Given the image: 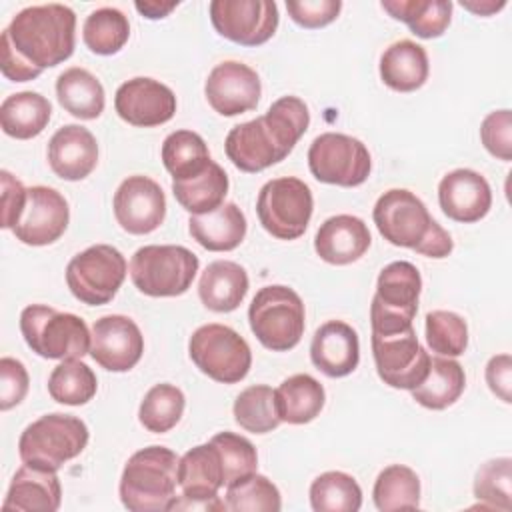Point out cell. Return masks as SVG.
<instances>
[{
	"label": "cell",
	"mask_w": 512,
	"mask_h": 512,
	"mask_svg": "<svg viewBox=\"0 0 512 512\" xmlns=\"http://www.w3.org/2000/svg\"><path fill=\"white\" fill-rule=\"evenodd\" d=\"M224 504L232 512H278L282 508L278 488L272 480L256 472L228 484Z\"/></svg>",
	"instance_id": "obj_43"
},
{
	"label": "cell",
	"mask_w": 512,
	"mask_h": 512,
	"mask_svg": "<svg viewBox=\"0 0 512 512\" xmlns=\"http://www.w3.org/2000/svg\"><path fill=\"white\" fill-rule=\"evenodd\" d=\"M246 270L232 260H216L206 266L198 282V296L212 312L236 310L248 292Z\"/></svg>",
	"instance_id": "obj_28"
},
{
	"label": "cell",
	"mask_w": 512,
	"mask_h": 512,
	"mask_svg": "<svg viewBox=\"0 0 512 512\" xmlns=\"http://www.w3.org/2000/svg\"><path fill=\"white\" fill-rule=\"evenodd\" d=\"M426 342L440 356H460L468 346L466 320L450 310H434L426 314Z\"/></svg>",
	"instance_id": "obj_45"
},
{
	"label": "cell",
	"mask_w": 512,
	"mask_h": 512,
	"mask_svg": "<svg viewBox=\"0 0 512 512\" xmlns=\"http://www.w3.org/2000/svg\"><path fill=\"white\" fill-rule=\"evenodd\" d=\"M144 352V336L138 324L122 314L102 316L92 326L90 356L108 372H128Z\"/></svg>",
	"instance_id": "obj_18"
},
{
	"label": "cell",
	"mask_w": 512,
	"mask_h": 512,
	"mask_svg": "<svg viewBox=\"0 0 512 512\" xmlns=\"http://www.w3.org/2000/svg\"><path fill=\"white\" fill-rule=\"evenodd\" d=\"M180 458L166 446L134 452L120 478V500L130 512L172 510L178 486Z\"/></svg>",
	"instance_id": "obj_4"
},
{
	"label": "cell",
	"mask_w": 512,
	"mask_h": 512,
	"mask_svg": "<svg viewBox=\"0 0 512 512\" xmlns=\"http://www.w3.org/2000/svg\"><path fill=\"white\" fill-rule=\"evenodd\" d=\"M114 218L128 234H150L166 216V196L160 184L148 176L134 174L122 180L114 192Z\"/></svg>",
	"instance_id": "obj_17"
},
{
	"label": "cell",
	"mask_w": 512,
	"mask_h": 512,
	"mask_svg": "<svg viewBox=\"0 0 512 512\" xmlns=\"http://www.w3.org/2000/svg\"><path fill=\"white\" fill-rule=\"evenodd\" d=\"M88 438V426L78 416L52 412L24 428L18 454L24 464L56 472L86 448Z\"/></svg>",
	"instance_id": "obj_6"
},
{
	"label": "cell",
	"mask_w": 512,
	"mask_h": 512,
	"mask_svg": "<svg viewBox=\"0 0 512 512\" xmlns=\"http://www.w3.org/2000/svg\"><path fill=\"white\" fill-rule=\"evenodd\" d=\"M466 374L464 368L452 358H430V368L420 386L412 392V398L428 410H444L452 406L464 392Z\"/></svg>",
	"instance_id": "obj_33"
},
{
	"label": "cell",
	"mask_w": 512,
	"mask_h": 512,
	"mask_svg": "<svg viewBox=\"0 0 512 512\" xmlns=\"http://www.w3.org/2000/svg\"><path fill=\"white\" fill-rule=\"evenodd\" d=\"M0 186H2V216H0V226L2 228H14L22 216L24 204H26V192L28 188H24V184L14 178L8 170L0 172Z\"/></svg>",
	"instance_id": "obj_50"
},
{
	"label": "cell",
	"mask_w": 512,
	"mask_h": 512,
	"mask_svg": "<svg viewBox=\"0 0 512 512\" xmlns=\"http://www.w3.org/2000/svg\"><path fill=\"white\" fill-rule=\"evenodd\" d=\"M70 208L66 198L48 186H32L18 224L12 228L16 240L28 246H48L68 228Z\"/></svg>",
	"instance_id": "obj_19"
},
{
	"label": "cell",
	"mask_w": 512,
	"mask_h": 512,
	"mask_svg": "<svg viewBox=\"0 0 512 512\" xmlns=\"http://www.w3.org/2000/svg\"><path fill=\"white\" fill-rule=\"evenodd\" d=\"M466 10L478 14V16H490L506 6V0H462L460 2Z\"/></svg>",
	"instance_id": "obj_53"
},
{
	"label": "cell",
	"mask_w": 512,
	"mask_h": 512,
	"mask_svg": "<svg viewBox=\"0 0 512 512\" xmlns=\"http://www.w3.org/2000/svg\"><path fill=\"white\" fill-rule=\"evenodd\" d=\"M172 192L178 204L190 214H208L224 204L228 194V176L214 160L204 172L186 180H172Z\"/></svg>",
	"instance_id": "obj_34"
},
{
	"label": "cell",
	"mask_w": 512,
	"mask_h": 512,
	"mask_svg": "<svg viewBox=\"0 0 512 512\" xmlns=\"http://www.w3.org/2000/svg\"><path fill=\"white\" fill-rule=\"evenodd\" d=\"M370 230L358 216L338 214L324 220L314 236L316 254L334 266L360 260L370 248Z\"/></svg>",
	"instance_id": "obj_25"
},
{
	"label": "cell",
	"mask_w": 512,
	"mask_h": 512,
	"mask_svg": "<svg viewBox=\"0 0 512 512\" xmlns=\"http://www.w3.org/2000/svg\"><path fill=\"white\" fill-rule=\"evenodd\" d=\"M52 104L46 96L24 90L4 98L0 106V126L4 134L16 140H30L48 126Z\"/></svg>",
	"instance_id": "obj_30"
},
{
	"label": "cell",
	"mask_w": 512,
	"mask_h": 512,
	"mask_svg": "<svg viewBox=\"0 0 512 512\" xmlns=\"http://www.w3.org/2000/svg\"><path fill=\"white\" fill-rule=\"evenodd\" d=\"M234 420L240 428L252 434H266L282 422L276 410L274 390L266 384L244 388L234 400Z\"/></svg>",
	"instance_id": "obj_41"
},
{
	"label": "cell",
	"mask_w": 512,
	"mask_h": 512,
	"mask_svg": "<svg viewBox=\"0 0 512 512\" xmlns=\"http://www.w3.org/2000/svg\"><path fill=\"white\" fill-rule=\"evenodd\" d=\"M82 38L90 52L112 56L120 52L130 38L128 18L118 8H98L84 20Z\"/></svg>",
	"instance_id": "obj_40"
},
{
	"label": "cell",
	"mask_w": 512,
	"mask_h": 512,
	"mask_svg": "<svg viewBox=\"0 0 512 512\" xmlns=\"http://www.w3.org/2000/svg\"><path fill=\"white\" fill-rule=\"evenodd\" d=\"M372 356L384 384L398 390L420 386L430 368V354L420 346L414 328L396 334H372Z\"/></svg>",
	"instance_id": "obj_14"
},
{
	"label": "cell",
	"mask_w": 512,
	"mask_h": 512,
	"mask_svg": "<svg viewBox=\"0 0 512 512\" xmlns=\"http://www.w3.org/2000/svg\"><path fill=\"white\" fill-rule=\"evenodd\" d=\"M314 198L306 182L294 176L268 180L256 200L262 228L280 240L300 238L312 218Z\"/></svg>",
	"instance_id": "obj_10"
},
{
	"label": "cell",
	"mask_w": 512,
	"mask_h": 512,
	"mask_svg": "<svg viewBox=\"0 0 512 512\" xmlns=\"http://www.w3.org/2000/svg\"><path fill=\"white\" fill-rule=\"evenodd\" d=\"M60 502L62 488L56 472L24 464L12 476L2 508L16 512H54L60 508Z\"/></svg>",
	"instance_id": "obj_26"
},
{
	"label": "cell",
	"mask_w": 512,
	"mask_h": 512,
	"mask_svg": "<svg viewBox=\"0 0 512 512\" xmlns=\"http://www.w3.org/2000/svg\"><path fill=\"white\" fill-rule=\"evenodd\" d=\"M310 124V112L298 96H282L250 122L234 126L224 142L232 164L248 174L262 172L282 162L304 136Z\"/></svg>",
	"instance_id": "obj_2"
},
{
	"label": "cell",
	"mask_w": 512,
	"mask_h": 512,
	"mask_svg": "<svg viewBox=\"0 0 512 512\" xmlns=\"http://www.w3.org/2000/svg\"><path fill=\"white\" fill-rule=\"evenodd\" d=\"M484 148L498 160H512V112L508 108L490 112L480 124Z\"/></svg>",
	"instance_id": "obj_47"
},
{
	"label": "cell",
	"mask_w": 512,
	"mask_h": 512,
	"mask_svg": "<svg viewBox=\"0 0 512 512\" xmlns=\"http://www.w3.org/2000/svg\"><path fill=\"white\" fill-rule=\"evenodd\" d=\"M20 332L32 352L48 360H72L90 354L92 332L80 316L70 312L30 304L20 314Z\"/></svg>",
	"instance_id": "obj_5"
},
{
	"label": "cell",
	"mask_w": 512,
	"mask_h": 512,
	"mask_svg": "<svg viewBox=\"0 0 512 512\" xmlns=\"http://www.w3.org/2000/svg\"><path fill=\"white\" fill-rule=\"evenodd\" d=\"M308 166L318 182L352 188L366 182L372 160L368 148L358 138L324 132L308 148Z\"/></svg>",
	"instance_id": "obj_13"
},
{
	"label": "cell",
	"mask_w": 512,
	"mask_h": 512,
	"mask_svg": "<svg viewBox=\"0 0 512 512\" xmlns=\"http://www.w3.org/2000/svg\"><path fill=\"white\" fill-rule=\"evenodd\" d=\"M486 382L492 394L502 402H512V358L510 354H496L486 364Z\"/></svg>",
	"instance_id": "obj_51"
},
{
	"label": "cell",
	"mask_w": 512,
	"mask_h": 512,
	"mask_svg": "<svg viewBox=\"0 0 512 512\" xmlns=\"http://www.w3.org/2000/svg\"><path fill=\"white\" fill-rule=\"evenodd\" d=\"M210 444L218 450L224 472V486L256 472L258 454L248 438L234 432H218L210 438Z\"/></svg>",
	"instance_id": "obj_46"
},
{
	"label": "cell",
	"mask_w": 512,
	"mask_h": 512,
	"mask_svg": "<svg viewBox=\"0 0 512 512\" xmlns=\"http://www.w3.org/2000/svg\"><path fill=\"white\" fill-rule=\"evenodd\" d=\"M512 460L508 456L484 462L474 478V496L486 508L512 510Z\"/></svg>",
	"instance_id": "obj_44"
},
{
	"label": "cell",
	"mask_w": 512,
	"mask_h": 512,
	"mask_svg": "<svg viewBox=\"0 0 512 512\" xmlns=\"http://www.w3.org/2000/svg\"><path fill=\"white\" fill-rule=\"evenodd\" d=\"M210 20L220 36L240 46H260L278 28V6L270 0H212Z\"/></svg>",
	"instance_id": "obj_16"
},
{
	"label": "cell",
	"mask_w": 512,
	"mask_h": 512,
	"mask_svg": "<svg viewBox=\"0 0 512 512\" xmlns=\"http://www.w3.org/2000/svg\"><path fill=\"white\" fill-rule=\"evenodd\" d=\"M198 256L176 244H150L130 260L132 284L146 296L170 298L188 292L198 272Z\"/></svg>",
	"instance_id": "obj_8"
},
{
	"label": "cell",
	"mask_w": 512,
	"mask_h": 512,
	"mask_svg": "<svg viewBox=\"0 0 512 512\" xmlns=\"http://www.w3.org/2000/svg\"><path fill=\"white\" fill-rule=\"evenodd\" d=\"M428 54L412 40L390 44L380 56V78L396 92H414L428 80Z\"/></svg>",
	"instance_id": "obj_29"
},
{
	"label": "cell",
	"mask_w": 512,
	"mask_h": 512,
	"mask_svg": "<svg viewBox=\"0 0 512 512\" xmlns=\"http://www.w3.org/2000/svg\"><path fill=\"white\" fill-rule=\"evenodd\" d=\"M76 42V14L64 4L20 10L0 36V70L12 82L38 78L68 60Z\"/></svg>",
	"instance_id": "obj_1"
},
{
	"label": "cell",
	"mask_w": 512,
	"mask_h": 512,
	"mask_svg": "<svg viewBox=\"0 0 512 512\" xmlns=\"http://www.w3.org/2000/svg\"><path fill=\"white\" fill-rule=\"evenodd\" d=\"M312 364L330 378H342L356 370L360 362V342L356 330L342 320L324 322L310 344Z\"/></svg>",
	"instance_id": "obj_24"
},
{
	"label": "cell",
	"mask_w": 512,
	"mask_h": 512,
	"mask_svg": "<svg viewBox=\"0 0 512 512\" xmlns=\"http://www.w3.org/2000/svg\"><path fill=\"white\" fill-rule=\"evenodd\" d=\"M30 378L24 364L16 358L4 356L0 360V410H10L20 404L28 392Z\"/></svg>",
	"instance_id": "obj_49"
},
{
	"label": "cell",
	"mask_w": 512,
	"mask_h": 512,
	"mask_svg": "<svg viewBox=\"0 0 512 512\" xmlns=\"http://www.w3.org/2000/svg\"><path fill=\"white\" fill-rule=\"evenodd\" d=\"M248 322L264 348L272 352L292 350L304 334V302L288 286H264L250 302Z\"/></svg>",
	"instance_id": "obj_7"
},
{
	"label": "cell",
	"mask_w": 512,
	"mask_h": 512,
	"mask_svg": "<svg viewBox=\"0 0 512 512\" xmlns=\"http://www.w3.org/2000/svg\"><path fill=\"white\" fill-rule=\"evenodd\" d=\"M276 410L282 422L308 424L324 408V386L310 374H294L276 390Z\"/></svg>",
	"instance_id": "obj_31"
},
{
	"label": "cell",
	"mask_w": 512,
	"mask_h": 512,
	"mask_svg": "<svg viewBox=\"0 0 512 512\" xmlns=\"http://www.w3.org/2000/svg\"><path fill=\"white\" fill-rule=\"evenodd\" d=\"M208 104L222 116H238L258 106L262 84L248 64L226 60L216 64L204 84Z\"/></svg>",
	"instance_id": "obj_21"
},
{
	"label": "cell",
	"mask_w": 512,
	"mask_h": 512,
	"mask_svg": "<svg viewBox=\"0 0 512 512\" xmlns=\"http://www.w3.org/2000/svg\"><path fill=\"white\" fill-rule=\"evenodd\" d=\"M380 6L396 20L408 24L418 38H438L452 18L450 0H382Z\"/></svg>",
	"instance_id": "obj_35"
},
{
	"label": "cell",
	"mask_w": 512,
	"mask_h": 512,
	"mask_svg": "<svg viewBox=\"0 0 512 512\" xmlns=\"http://www.w3.org/2000/svg\"><path fill=\"white\" fill-rule=\"evenodd\" d=\"M310 504L314 512H356L362 506V488L350 474L330 470L314 478Z\"/></svg>",
	"instance_id": "obj_39"
},
{
	"label": "cell",
	"mask_w": 512,
	"mask_h": 512,
	"mask_svg": "<svg viewBox=\"0 0 512 512\" xmlns=\"http://www.w3.org/2000/svg\"><path fill=\"white\" fill-rule=\"evenodd\" d=\"M422 278L412 262L396 260L378 274L376 294L370 304L372 334H396L412 328L418 312Z\"/></svg>",
	"instance_id": "obj_9"
},
{
	"label": "cell",
	"mask_w": 512,
	"mask_h": 512,
	"mask_svg": "<svg viewBox=\"0 0 512 512\" xmlns=\"http://www.w3.org/2000/svg\"><path fill=\"white\" fill-rule=\"evenodd\" d=\"M188 354L196 368L222 384L246 378L252 366L248 342L230 326L204 324L190 336Z\"/></svg>",
	"instance_id": "obj_11"
},
{
	"label": "cell",
	"mask_w": 512,
	"mask_h": 512,
	"mask_svg": "<svg viewBox=\"0 0 512 512\" xmlns=\"http://www.w3.org/2000/svg\"><path fill=\"white\" fill-rule=\"evenodd\" d=\"M286 10L290 18L308 30L328 26L342 10L340 0H288Z\"/></svg>",
	"instance_id": "obj_48"
},
{
	"label": "cell",
	"mask_w": 512,
	"mask_h": 512,
	"mask_svg": "<svg viewBox=\"0 0 512 512\" xmlns=\"http://www.w3.org/2000/svg\"><path fill=\"white\" fill-rule=\"evenodd\" d=\"M136 10L150 18V20H158V18H166L176 6L178 2H162V0H144V2H136L134 4Z\"/></svg>",
	"instance_id": "obj_52"
},
{
	"label": "cell",
	"mask_w": 512,
	"mask_h": 512,
	"mask_svg": "<svg viewBox=\"0 0 512 512\" xmlns=\"http://www.w3.org/2000/svg\"><path fill=\"white\" fill-rule=\"evenodd\" d=\"M184 406L186 398L178 386L166 382L156 384L146 392L144 400L140 402L138 420L148 432L164 434L180 422Z\"/></svg>",
	"instance_id": "obj_42"
},
{
	"label": "cell",
	"mask_w": 512,
	"mask_h": 512,
	"mask_svg": "<svg viewBox=\"0 0 512 512\" xmlns=\"http://www.w3.org/2000/svg\"><path fill=\"white\" fill-rule=\"evenodd\" d=\"M378 232L394 246L412 248L428 258H446L454 242L430 216L426 204L404 188L384 192L372 210Z\"/></svg>",
	"instance_id": "obj_3"
},
{
	"label": "cell",
	"mask_w": 512,
	"mask_h": 512,
	"mask_svg": "<svg viewBox=\"0 0 512 512\" xmlns=\"http://www.w3.org/2000/svg\"><path fill=\"white\" fill-rule=\"evenodd\" d=\"M114 110L132 126L152 128L172 120L176 112V96L166 84L154 78L136 76L118 86L114 94Z\"/></svg>",
	"instance_id": "obj_20"
},
{
	"label": "cell",
	"mask_w": 512,
	"mask_h": 512,
	"mask_svg": "<svg viewBox=\"0 0 512 512\" xmlns=\"http://www.w3.org/2000/svg\"><path fill=\"white\" fill-rule=\"evenodd\" d=\"M438 202L450 220L472 224L490 212L492 190L488 180L476 170L456 168L440 180Z\"/></svg>",
	"instance_id": "obj_22"
},
{
	"label": "cell",
	"mask_w": 512,
	"mask_h": 512,
	"mask_svg": "<svg viewBox=\"0 0 512 512\" xmlns=\"http://www.w3.org/2000/svg\"><path fill=\"white\" fill-rule=\"evenodd\" d=\"M178 486L182 496L172 510H226L218 490L224 486V472L218 450L208 444L190 448L178 462Z\"/></svg>",
	"instance_id": "obj_15"
},
{
	"label": "cell",
	"mask_w": 512,
	"mask_h": 512,
	"mask_svg": "<svg viewBox=\"0 0 512 512\" xmlns=\"http://www.w3.org/2000/svg\"><path fill=\"white\" fill-rule=\"evenodd\" d=\"M162 162L172 180L198 176L212 162L204 138L192 130H176L162 142Z\"/></svg>",
	"instance_id": "obj_36"
},
{
	"label": "cell",
	"mask_w": 512,
	"mask_h": 512,
	"mask_svg": "<svg viewBox=\"0 0 512 512\" xmlns=\"http://www.w3.org/2000/svg\"><path fill=\"white\" fill-rule=\"evenodd\" d=\"M190 236L210 252H230L246 236V216L234 202H224L214 212L192 214Z\"/></svg>",
	"instance_id": "obj_27"
},
{
	"label": "cell",
	"mask_w": 512,
	"mask_h": 512,
	"mask_svg": "<svg viewBox=\"0 0 512 512\" xmlns=\"http://www.w3.org/2000/svg\"><path fill=\"white\" fill-rule=\"evenodd\" d=\"M48 164L62 180H84L98 164L94 134L80 124H66L48 142Z\"/></svg>",
	"instance_id": "obj_23"
},
{
	"label": "cell",
	"mask_w": 512,
	"mask_h": 512,
	"mask_svg": "<svg viewBox=\"0 0 512 512\" xmlns=\"http://www.w3.org/2000/svg\"><path fill=\"white\" fill-rule=\"evenodd\" d=\"M60 106L80 120H94L104 112V88L100 80L84 68H68L56 80Z\"/></svg>",
	"instance_id": "obj_32"
},
{
	"label": "cell",
	"mask_w": 512,
	"mask_h": 512,
	"mask_svg": "<svg viewBox=\"0 0 512 512\" xmlns=\"http://www.w3.org/2000/svg\"><path fill=\"white\" fill-rule=\"evenodd\" d=\"M126 258L110 244H96L76 254L66 266V284L88 306L108 304L126 278Z\"/></svg>",
	"instance_id": "obj_12"
},
{
	"label": "cell",
	"mask_w": 512,
	"mask_h": 512,
	"mask_svg": "<svg viewBox=\"0 0 512 512\" xmlns=\"http://www.w3.org/2000/svg\"><path fill=\"white\" fill-rule=\"evenodd\" d=\"M372 498L380 512L414 510L420 506V478L404 464H390L378 474Z\"/></svg>",
	"instance_id": "obj_37"
},
{
	"label": "cell",
	"mask_w": 512,
	"mask_h": 512,
	"mask_svg": "<svg viewBox=\"0 0 512 512\" xmlns=\"http://www.w3.org/2000/svg\"><path fill=\"white\" fill-rule=\"evenodd\" d=\"M98 380L80 358L62 360L48 378V394L66 406H82L96 396Z\"/></svg>",
	"instance_id": "obj_38"
}]
</instances>
